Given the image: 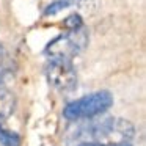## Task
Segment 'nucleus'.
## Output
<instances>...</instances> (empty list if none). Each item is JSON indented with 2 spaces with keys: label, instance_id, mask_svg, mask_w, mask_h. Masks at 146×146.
<instances>
[{
  "label": "nucleus",
  "instance_id": "1",
  "mask_svg": "<svg viewBox=\"0 0 146 146\" xmlns=\"http://www.w3.org/2000/svg\"><path fill=\"white\" fill-rule=\"evenodd\" d=\"M113 96L108 91H96L69 102L63 108V116L68 121L91 119L105 113L113 105Z\"/></svg>",
  "mask_w": 146,
  "mask_h": 146
},
{
  "label": "nucleus",
  "instance_id": "2",
  "mask_svg": "<svg viewBox=\"0 0 146 146\" xmlns=\"http://www.w3.org/2000/svg\"><path fill=\"white\" fill-rule=\"evenodd\" d=\"M88 46V32L85 27L77 30H69L64 35H60L50 41L46 47V54L50 58H68L79 55L83 49Z\"/></svg>",
  "mask_w": 146,
  "mask_h": 146
},
{
  "label": "nucleus",
  "instance_id": "3",
  "mask_svg": "<svg viewBox=\"0 0 146 146\" xmlns=\"http://www.w3.org/2000/svg\"><path fill=\"white\" fill-rule=\"evenodd\" d=\"M46 77L52 88L58 91H71L77 86V72L68 58H50L46 64Z\"/></svg>",
  "mask_w": 146,
  "mask_h": 146
},
{
  "label": "nucleus",
  "instance_id": "4",
  "mask_svg": "<svg viewBox=\"0 0 146 146\" xmlns=\"http://www.w3.org/2000/svg\"><path fill=\"white\" fill-rule=\"evenodd\" d=\"M135 137V127L129 119L124 118H111L110 130H108L107 140H110V143H124L130 141Z\"/></svg>",
  "mask_w": 146,
  "mask_h": 146
},
{
  "label": "nucleus",
  "instance_id": "5",
  "mask_svg": "<svg viewBox=\"0 0 146 146\" xmlns=\"http://www.w3.org/2000/svg\"><path fill=\"white\" fill-rule=\"evenodd\" d=\"M16 107V101H14V94H11L8 90H5L3 93H0V113L5 118L8 115H11Z\"/></svg>",
  "mask_w": 146,
  "mask_h": 146
},
{
  "label": "nucleus",
  "instance_id": "6",
  "mask_svg": "<svg viewBox=\"0 0 146 146\" xmlns=\"http://www.w3.org/2000/svg\"><path fill=\"white\" fill-rule=\"evenodd\" d=\"M22 140L17 132L0 127V146H21Z\"/></svg>",
  "mask_w": 146,
  "mask_h": 146
},
{
  "label": "nucleus",
  "instance_id": "7",
  "mask_svg": "<svg viewBox=\"0 0 146 146\" xmlns=\"http://www.w3.org/2000/svg\"><path fill=\"white\" fill-rule=\"evenodd\" d=\"M71 3H72L71 0H55L54 3H50V5H49V7L44 10V16H54V14L63 11L64 8H68Z\"/></svg>",
  "mask_w": 146,
  "mask_h": 146
},
{
  "label": "nucleus",
  "instance_id": "8",
  "mask_svg": "<svg viewBox=\"0 0 146 146\" xmlns=\"http://www.w3.org/2000/svg\"><path fill=\"white\" fill-rule=\"evenodd\" d=\"M63 25L68 32L69 30H77L80 27H83V19L80 17V14H71V16H68L63 21Z\"/></svg>",
  "mask_w": 146,
  "mask_h": 146
},
{
  "label": "nucleus",
  "instance_id": "9",
  "mask_svg": "<svg viewBox=\"0 0 146 146\" xmlns=\"http://www.w3.org/2000/svg\"><path fill=\"white\" fill-rule=\"evenodd\" d=\"M79 146H132L130 141L124 143H104V141H83Z\"/></svg>",
  "mask_w": 146,
  "mask_h": 146
},
{
  "label": "nucleus",
  "instance_id": "10",
  "mask_svg": "<svg viewBox=\"0 0 146 146\" xmlns=\"http://www.w3.org/2000/svg\"><path fill=\"white\" fill-rule=\"evenodd\" d=\"M11 79H13V76H11L10 71H0V93H3L7 90Z\"/></svg>",
  "mask_w": 146,
  "mask_h": 146
},
{
  "label": "nucleus",
  "instance_id": "11",
  "mask_svg": "<svg viewBox=\"0 0 146 146\" xmlns=\"http://www.w3.org/2000/svg\"><path fill=\"white\" fill-rule=\"evenodd\" d=\"M3 60H5V50H3V47L0 46V69H2V64H3Z\"/></svg>",
  "mask_w": 146,
  "mask_h": 146
},
{
  "label": "nucleus",
  "instance_id": "12",
  "mask_svg": "<svg viewBox=\"0 0 146 146\" xmlns=\"http://www.w3.org/2000/svg\"><path fill=\"white\" fill-rule=\"evenodd\" d=\"M71 2H74V0H71Z\"/></svg>",
  "mask_w": 146,
  "mask_h": 146
}]
</instances>
